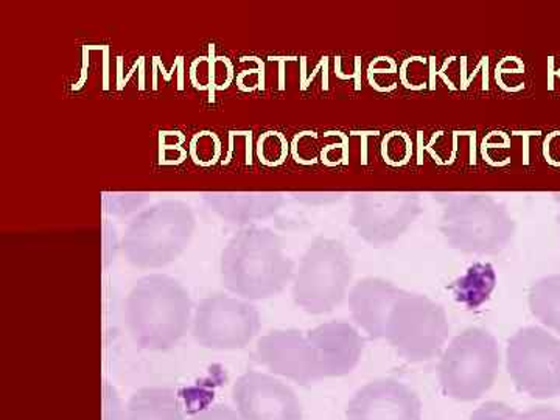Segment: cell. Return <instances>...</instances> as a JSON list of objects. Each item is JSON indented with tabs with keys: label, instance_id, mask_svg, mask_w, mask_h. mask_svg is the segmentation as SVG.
Here are the masks:
<instances>
[{
	"label": "cell",
	"instance_id": "24",
	"mask_svg": "<svg viewBox=\"0 0 560 420\" xmlns=\"http://www.w3.org/2000/svg\"><path fill=\"white\" fill-rule=\"evenodd\" d=\"M393 70L399 69H397L396 62L390 60V58H378L377 61L372 62L370 68L371 86L375 88L377 91L393 90L396 83L385 77V72H393Z\"/></svg>",
	"mask_w": 560,
	"mask_h": 420
},
{
	"label": "cell",
	"instance_id": "18",
	"mask_svg": "<svg viewBox=\"0 0 560 420\" xmlns=\"http://www.w3.org/2000/svg\"><path fill=\"white\" fill-rule=\"evenodd\" d=\"M528 302L534 318L560 335V275L536 280L530 285Z\"/></svg>",
	"mask_w": 560,
	"mask_h": 420
},
{
	"label": "cell",
	"instance_id": "4",
	"mask_svg": "<svg viewBox=\"0 0 560 420\" xmlns=\"http://www.w3.org/2000/svg\"><path fill=\"white\" fill-rule=\"evenodd\" d=\"M440 230L453 249L466 254H499L515 235L510 210L488 195H447L442 200Z\"/></svg>",
	"mask_w": 560,
	"mask_h": 420
},
{
	"label": "cell",
	"instance_id": "5",
	"mask_svg": "<svg viewBox=\"0 0 560 420\" xmlns=\"http://www.w3.org/2000/svg\"><path fill=\"white\" fill-rule=\"evenodd\" d=\"M353 278L349 250L335 238H315L294 272L293 300L311 315L334 312L348 296Z\"/></svg>",
	"mask_w": 560,
	"mask_h": 420
},
{
	"label": "cell",
	"instance_id": "9",
	"mask_svg": "<svg viewBox=\"0 0 560 420\" xmlns=\"http://www.w3.org/2000/svg\"><path fill=\"white\" fill-rule=\"evenodd\" d=\"M260 313L242 298L215 293L197 305L191 320V335L201 348L241 350L259 335Z\"/></svg>",
	"mask_w": 560,
	"mask_h": 420
},
{
	"label": "cell",
	"instance_id": "23",
	"mask_svg": "<svg viewBox=\"0 0 560 420\" xmlns=\"http://www.w3.org/2000/svg\"><path fill=\"white\" fill-rule=\"evenodd\" d=\"M291 153L301 164H315L319 154L318 136L315 132H301L291 143Z\"/></svg>",
	"mask_w": 560,
	"mask_h": 420
},
{
	"label": "cell",
	"instance_id": "29",
	"mask_svg": "<svg viewBox=\"0 0 560 420\" xmlns=\"http://www.w3.org/2000/svg\"><path fill=\"white\" fill-rule=\"evenodd\" d=\"M544 156L548 164L560 167V131L551 132L544 142Z\"/></svg>",
	"mask_w": 560,
	"mask_h": 420
},
{
	"label": "cell",
	"instance_id": "2",
	"mask_svg": "<svg viewBox=\"0 0 560 420\" xmlns=\"http://www.w3.org/2000/svg\"><path fill=\"white\" fill-rule=\"evenodd\" d=\"M189 291L172 276H143L125 301V323L132 341L151 352L175 348L191 329Z\"/></svg>",
	"mask_w": 560,
	"mask_h": 420
},
{
	"label": "cell",
	"instance_id": "31",
	"mask_svg": "<svg viewBox=\"0 0 560 420\" xmlns=\"http://www.w3.org/2000/svg\"><path fill=\"white\" fill-rule=\"evenodd\" d=\"M558 223H559V226H560V215L558 217Z\"/></svg>",
	"mask_w": 560,
	"mask_h": 420
},
{
	"label": "cell",
	"instance_id": "3",
	"mask_svg": "<svg viewBox=\"0 0 560 420\" xmlns=\"http://www.w3.org/2000/svg\"><path fill=\"white\" fill-rule=\"evenodd\" d=\"M194 210L187 202L164 200L142 210L128 224L121 249L132 267L158 270L178 259L194 237Z\"/></svg>",
	"mask_w": 560,
	"mask_h": 420
},
{
	"label": "cell",
	"instance_id": "16",
	"mask_svg": "<svg viewBox=\"0 0 560 420\" xmlns=\"http://www.w3.org/2000/svg\"><path fill=\"white\" fill-rule=\"evenodd\" d=\"M279 194H209L206 206L213 213L238 226H253L250 223L267 220L275 215L283 205Z\"/></svg>",
	"mask_w": 560,
	"mask_h": 420
},
{
	"label": "cell",
	"instance_id": "6",
	"mask_svg": "<svg viewBox=\"0 0 560 420\" xmlns=\"http://www.w3.org/2000/svg\"><path fill=\"white\" fill-rule=\"evenodd\" d=\"M501 366L500 346L490 331L470 327L453 338L442 353L440 383L445 396L458 401L481 399Z\"/></svg>",
	"mask_w": 560,
	"mask_h": 420
},
{
	"label": "cell",
	"instance_id": "26",
	"mask_svg": "<svg viewBox=\"0 0 560 420\" xmlns=\"http://www.w3.org/2000/svg\"><path fill=\"white\" fill-rule=\"evenodd\" d=\"M190 420H242V418L235 408L219 404L198 411L197 415L191 416Z\"/></svg>",
	"mask_w": 560,
	"mask_h": 420
},
{
	"label": "cell",
	"instance_id": "21",
	"mask_svg": "<svg viewBox=\"0 0 560 420\" xmlns=\"http://www.w3.org/2000/svg\"><path fill=\"white\" fill-rule=\"evenodd\" d=\"M412 154L411 139L405 132L393 131L383 139L382 156L386 164L401 167L410 162Z\"/></svg>",
	"mask_w": 560,
	"mask_h": 420
},
{
	"label": "cell",
	"instance_id": "17",
	"mask_svg": "<svg viewBox=\"0 0 560 420\" xmlns=\"http://www.w3.org/2000/svg\"><path fill=\"white\" fill-rule=\"evenodd\" d=\"M119 420H186V412L175 390L145 386L132 394Z\"/></svg>",
	"mask_w": 560,
	"mask_h": 420
},
{
	"label": "cell",
	"instance_id": "8",
	"mask_svg": "<svg viewBox=\"0 0 560 420\" xmlns=\"http://www.w3.org/2000/svg\"><path fill=\"white\" fill-rule=\"evenodd\" d=\"M512 382L534 399L560 396V340L541 327H523L508 341Z\"/></svg>",
	"mask_w": 560,
	"mask_h": 420
},
{
	"label": "cell",
	"instance_id": "7",
	"mask_svg": "<svg viewBox=\"0 0 560 420\" xmlns=\"http://www.w3.org/2000/svg\"><path fill=\"white\" fill-rule=\"evenodd\" d=\"M451 334L447 313L425 294L405 291L390 311L385 340L410 363L436 359Z\"/></svg>",
	"mask_w": 560,
	"mask_h": 420
},
{
	"label": "cell",
	"instance_id": "20",
	"mask_svg": "<svg viewBox=\"0 0 560 420\" xmlns=\"http://www.w3.org/2000/svg\"><path fill=\"white\" fill-rule=\"evenodd\" d=\"M290 153V143L278 131L264 132L257 140V156L267 167H279Z\"/></svg>",
	"mask_w": 560,
	"mask_h": 420
},
{
	"label": "cell",
	"instance_id": "28",
	"mask_svg": "<svg viewBox=\"0 0 560 420\" xmlns=\"http://www.w3.org/2000/svg\"><path fill=\"white\" fill-rule=\"evenodd\" d=\"M512 420H560V410L552 407H536L523 412H515Z\"/></svg>",
	"mask_w": 560,
	"mask_h": 420
},
{
	"label": "cell",
	"instance_id": "10",
	"mask_svg": "<svg viewBox=\"0 0 560 420\" xmlns=\"http://www.w3.org/2000/svg\"><path fill=\"white\" fill-rule=\"evenodd\" d=\"M422 213V202L404 191H364L352 201L350 223L368 245L381 248L399 241Z\"/></svg>",
	"mask_w": 560,
	"mask_h": 420
},
{
	"label": "cell",
	"instance_id": "12",
	"mask_svg": "<svg viewBox=\"0 0 560 420\" xmlns=\"http://www.w3.org/2000/svg\"><path fill=\"white\" fill-rule=\"evenodd\" d=\"M242 420H302L300 397L287 383L265 372L248 371L232 386Z\"/></svg>",
	"mask_w": 560,
	"mask_h": 420
},
{
	"label": "cell",
	"instance_id": "27",
	"mask_svg": "<svg viewBox=\"0 0 560 420\" xmlns=\"http://www.w3.org/2000/svg\"><path fill=\"white\" fill-rule=\"evenodd\" d=\"M110 200H113L110 212L116 213V215H127V213L142 206L147 198H143L142 195H114Z\"/></svg>",
	"mask_w": 560,
	"mask_h": 420
},
{
	"label": "cell",
	"instance_id": "13",
	"mask_svg": "<svg viewBox=\"0 0 560 420\" xmlns=\"http://www.w3.org/2000/svg\"><path fill=\"white\" fill-rule=\"evenodd\" d=\"M346 419L422 420V401L405 383L381 378L353 394L346 408Z\"/></svg>",
	"mask_w": 560,
	"mask_h": 420
},
{
	"label": "cell",
	"instance_id": "25",
	"mask_svg": "<svg viewBox=\"0 0 560 420\" xmlns=\"http://www.w3.org/2000/svg\"><path fill=\"white\" fill-rule=\"evenodd\" d=\"M515 412L514 408L503 401H486L471 415L470 420H512Z\"/></svg>",
	"mask_w": 560,
	"mask_h": 420
},
{
	"label": "cell",
	"instance_id": "19",
	"mask_svg": "<svg viewBox=\"0 0 560 420\" xmlns=\"http://www.w3.org/2000/svg\"><path fill=\"white\" fill-rule=\"evenodd\" d=\"M495 287V272L490 265L478 264L456 283V298L469 307H477L488 301Z\"/></svg>",
	"mask_w": 560,
	"mask_h": 420
},
{
	"label": "cell",
	"instance_id": "14",
	"mask_svg": "<svg viewBox=\"0 0 560 420\" xmlns=\"http://www.w3.org/2000/svg\"><path fill=\"white\" fill-rule=\"evenodd\" d=\"M307 335L318 352L324 378L345 377L360 363L364 340L352 324L331 320L319 324Z\"/></svg>",
	"mask_w": 560,
	"mask_h": 420
},
{
	"label": "cell",
	"instance_id": "30",
	"mask_svg": "<svg viewBox=\"0 0 560 420\" xmlns=\"http://www.w3.org/2000/svg\"><path fill=\"white\" fill-rule=\"evenodd\" d=\"M555 200L560 205V194H555Z\"/></svg>",
	"mask_w": 560,
	"mask_h": 420
},
{
	"label": "cell",
	"instance_id": "11",
	"mask_svg": "<svg viewBox=\"0 0 560 420\" xmlns=\"http://www.w3.org/2000/svg\"><path fill=\"white\" fill-rule=\"evenodd\" d=\"M254 360L272 374L307 386L324 381L318 352L307 331L272 330L257 341Z\"/></svg>",
	"mask_w": 560,
	"mask_h": 420
},
{
	"label": "cell",
	"instance_id": "1",
	"mask_svg": "<svg viewBox=\"0 0 560 420\" xmlns=\"http://www.w3.org/2000/svg\"><path fill=\"white\" fill-rule=\"evenodd\" d=\"M223 285L246 301L278 296L294 278V261L285 245L268 228L246 226L238 231L221 253Z\"/></svg>",
	"mask_w": 560,
	"mask_h": 420
},
{
	"label": "cell",
	"instance_id": "22",
	"mask_svg": "<svg viewBox=\"0 0 560 420\" xmlns=\"http://www.w3.org/2000/svg\"><path fill=\"white\" fill-rule=\"evenodd\" d=\"M221 143L213 132H198L190 142V158L195 164L209 167L220 160Z\"/></svg>",
	"mask_w": 560,
	"mask_h": 420
},
{
	"label": "cell",
	"instance_id": "15",
	"mask_svg": "<svg viewBox=\"0 0 560 420\" xmlns=\"http://www.w3.org/2000/svg\"><path fill=\"white\" fill-rule=\"evenodd\" d=\"M404 290L382 278L359 280L349 291V308L352 318L372 340L386 337V326L394 304Z\"/></svg>",
	"mask_w": 560,
	"mask_h": 420
}]
</instances>
